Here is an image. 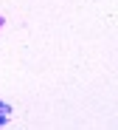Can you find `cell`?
<instances>
[{
  "label": "cell",
  "mask_w": 118,
  "mask_h": 130,
  "mask_svg": "<svg viewBox=\"0 0 118 130\" xmlns=\"http://www.w3.org/2000/svg\"><path fill=\"white\" fill-rule=\"evenodd\" d=\"M9 119H11V105L0 99V127H3V124H6Z\"/></svg>",
  "instance_id": "1"
},
{
  "label": "cell",
  "mask_w": 118,
  "mask_h": 130,
  "mask_svg": "<svg viewBox=\"0 0 118 130\" xmlns=\"http://www.w3.org/2000/svg\"><path fill=\"white\" fill-rule=\"evenodd\" d=\"M3 23H6V17H3V14H0V28H3Z\"/></svg>",
  "instance_id": "2"
}]
</instances>
